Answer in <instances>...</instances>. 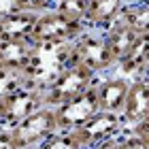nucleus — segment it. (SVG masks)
Returning a JSON list of instances; mask_svg holds the SVG:
<instances>
[{"label": "nucleus", "mask_w": 149, "mask_h": 149, "mask_svg": "<svg viewBox=\"0 0 149 149\" xmlns=\"http://www.w3.org/2000/svg\"><path fill=\"white\" fill-rule=\"evenodd\" d=\"M68 64H72L70 43H32V53L26 68L22 70V79L26 85L43 90Z\"/></svg>", "instance_id": "1"}, {"label": "nucleus", "mask_w": 149, "mask_h": 149, "mask_svg": "<svg viewBox=\"0 0 149 149\" xmlns=\"http://www.w3.org/2000/svg\"><path fill=\"white\" fill-rule=\"evenodd\" d=\"M94 83H96V72L85 68L83 64L72 62L51 83H47L43 87V104L58 107V104L66 102V100L74 98L77 94H81L85 87H90Z\"/></svg>", "instance_id": "2"}, {"label": "nucleus", "mask_w": 149, "mask_h": 149, "mask_svg": "<svg viewBox=\"0 0 149 149\" xmlns=\"http://www.w3.org/2000/svg\"><path fill=\"white\" fill-rule=\"evenodd\" d=\"M70 58L72 62L83 64L85 68H90L94 72H107L113 68V56L107 45L104 32H92V30H83L81 34L70 40Z\"/></svg>", "instance_id": "3"}, {"label": "nucleus", "mask_w": 149, "mask_h": 149, "mask_svg": "<svg viewBox=\"0 0 149 149\" xmlns=\"http://www.w3.org/2000/svg\"><path fill=\"white\" fill-rule=\"evenodd\" d=\"M9 130H11L15 149L40 147V143H43L49 134H53L58 130L53 107H47V104L38 107L36 111H32L30 115H26L24 119H19Z\"/></svg>", "instance_id": "4"}, {"label": "nucleus", "mask_w": 149, "mask_h": 149, "mask_svg": "<svg viewBox=\"0 0 149 149\" xmlns=\"http://www.w3.org/2000/svg\"><path fill=\"white\" fill-rule=\"evenodd\" d=\"M83 30V22H74V19L58 13L56 9H49L45 13H38L34 28L30 32V43H70Z\"/></svg>", "instance_id": "5"}, {"label": "nucleus", "mask_w": 149, "mask_h": 149, "mask_svg": "<svg viewBox=\"0 0 149 149\" xmlns=\"http://www.w3.org/2000/svg\"><path fill=\"white\" fill-rule=\"evenodd\" d=\"M124 128H126V124L121 119V113L98 109L85 124L74 128L72 134L77 139L79 147H100L107 139L124 132Z\"/></svg>", "instance_id": "6"}, {"label": "nucleus", "mask_w": 149, "mask_h": 149, "mask_svg": "<svg viewBox=\"0 0 149 149\" xmlns=\"http://www.w3.org/2000/svg\"><path fill=\"white\" fill-rule=\"evenodd\" d=\"M98 83V81H96ZM96 83L85 87L81 94H77L74 98L66 100V102L53 107L56 113V124L60 130H74L81 124H85L87 119L96 113L98 107V94H96Z\"/></svg>", "instance_id": "7"}, {"label": "nucleus", "mask_w": 149, "mask_h": 149, "mask_svg": "<svg viewBox=\"0 0 149 149\" xmlns=\"http://www.w3.org/2000/svg\"><path fill=\"white\" fill-rule=\"evenodd\" d=\"M38 107H43V90L32 85H19L17 90L4 94L0 98V109H2V121L6 128L15 126L19 119H24L26 115L36 111Z\"/></svg>", "instance_id": "8"}, {"label": "nucleus", "mask_w": 149, "mask_h": 149, "mask_svg": "<svg viewBox=\"0 0 149 149\" xmlns=\"http://www.w3.org/2000/svg\"><path fill=\"white\" fill-rule=\"evenodd\" d=\"M147 113H149V77L143 74V77L130 81L126 102L121 107V119H124L126 128H132Z\"/></svg>", "instance_id": "9"}, {"label": "nucleus", "mask_w": 149, "mask_h": 149, "mask_svg": "<svg viewBox=\"0 0 149 149\" xmlns=\"http://www.w3.org/2000/svg\"><path fill=\"white\" fill-rule=\"evenodd\" d=\"M147 62H149V32L136 36V40H134L132 47L128 49V53L121 60L115 62L113 68H115V74L132 81V79L145 74Z\"/></svg>", "instance_id": "10"}, {"label": "nucleus", "mask_w": 149, "mask_h": 149, "mask_svg": "<svg viewBox=\"0 0 149 149\" xmlns=\"http://www.w3.org/2000/svg\"><path fill=\"white\" fill-rule=\"evenodd\" d=\"M130 87V79H124L119 74L96 83V94H98V107L102 111H113L121 113V107L126 102V94Z\"/></svg>", "instance_id": "11"}, {"label": "nucleus", "mask_w": 149, "mask_h": 149, "mask_svg": "<svg viewBox=\"0 0 149 149\" xmlns=\"http://www.w3.org/2000/svg\"><path fill=\"white\" fill-rule=\"evenodd\" d=\"M38 13L13 11L0 17V40H30V32L34 28Z\"/></svg>", "instance_id": "12"}, {"label": "nucleus", "mask_w": 149, "mask_h": 149, "mask_svg": "<svg viewBox=\"0 0 149 149\" xmlns=\"http://www.w3.org/2000/svg\"><path fill=\"white\" fill-rule=\"evenodd\" d=\"M32 53L30 40H0V70L22 74Z\"/></svg>", "instance_id": "13"}, {"label": "nucleus", "mask_w": 149, "mask_h": 149, "mask_svg": "<svg viewBox=\"0 0 149 149\" xmlns=\"http://www.w3.org/2000/svg\"><path fill=\"white\" fill-rule=\"evenodd\" d=\"M128 0H90L85 13V26L92 28H107L119 17Z\"/></svg>", "instance_id": "14"}, {"label": "nucleus", "mask_w": 149, "mask_h": 149, "mask_svg": "<svg viewBox=\"0 0 149 149\" xmlns=\"http://www.w3.org/2000/svg\"><path fill=\"white\" fill-rule=\"evenodd\" d=\"M136 36H139L136 32H134L130 26H126L124 22H119V19H115L113 24L107 26L104 38H107L109 51H111V56H113V62H117V60H121V58L126 56L128 49L132 47V43L136 40Z\"/></svg>", "instance_id": "15"}, {"label": "nucleus", "mask_w": 149, "mask_h": 149, "mask_svg": "<svg viewBox=\"0 0 149 149\" xmlns=\"http://www.w3.org/2000/svg\"><path fill=\"white\" fill-rule=\"evenodd\" d=\"M117 19L130 26L136 34H145V32H149V2L126 4Z\"/></svg>", "instance_id": "16"}, {"label": "nucleus", "mask_w": 149, "mask_h": 149, "mask_svg": "<svg viewBox=\"0 0 149 149\" xmlns=\"http://www.w3.org/2000/svg\"><path fill=\"white\" fill-rule=\"evenodd\" d=\"M87 4L90 0H56L53 9L62 15L74 19V22H83L85 24V13H87Z\"/></svg>", "instance_id": "17"}, {"label": "nucleus", "mask_w": 149, "mask_h": 149, "mask_svg": "<svg viewBox=\"0 0 149 149\" xmlns=\"http://www.w3.org/2000/svg\"><path fill=\"white\" fill-rule=\"evenodd\" d=\"M40 147L43 149H81L77 139H74V134H72V130H60V128L53 134H49V136L40 143Z\"/></svg>", "instance_id": "18"}, {"label": "nucleus", "mask_w": 149, "mask_h": 149, "mask_svg": "<svg viewBox=\"0 0 149 149\" xmlns=\"http://www.w3.org/2000/svg\"><path fill=\"white\" fill-rule=\"evenodd\" d=\"M19 85H26L22 74L17 72H9V70H0V98L4 96V94H9L13 90H17Z\"/></svg>", "instance_id": "19"}, {"label": "nucleus", "mask_w": 149, "mask_h": 149, "mask_svg": "<svg viewBox=\"0 0 149 149\" xmlns=\"http://www.w3.org/2000/svg\"><path fill=\"white\" fill-rule=\"evenodd\" d=\"M56 0H17V6L22 11H30V13H45L53 9Z\"/></svg>", "instance_id": "20"}, {"label": "nucleus", "mask_w": 149, "mask_h": 149, "mask_svg": "<svg viewBox=\"0 0 149 149\" xmlns=\"http://www.w3.org/2000/svg\"><path fill=\"white\" fill-rule=\"evenodd\" d=\"M130 132H134L136 136L143 141V145H145V149L149 147V113L145 115L143 119H139L136 124H134L132 128H130Z\"/></svg>", "instance_id": "21"}, {"label": "nucleus", "mask_w": 149, "mask_h": 149, "mask_svg": "<svg viewBox=\"0 0 149 149\" xmlns=\"http://www.w3.org/2000/svg\"><path fill=\"white\" fill-rule=\"evenodd\" d=\"M0 149H15L13 145V136H11V130L6 126L0 128Z\"/></svg>", "instance_id": "22"}, {"label": "nucleus", "mask_w": 149, "mask_h": 149, "mask_svg": "<svg viewBox=\"0 0 149 149\" xmlns=\"http://www.w3.org/2000/svg\"><path fill=\"white\" fill-rule=\"evenodd\" d=\"M13 11H19L17 0H0V17L9 15V13H13Z\"/></svg>", "instance_id": "23"}, {"label": "nucleus", "mask_w": 149, "mask_h": 149, "mask_svg": "<svg viewBox=\"0 0 149 149\" xmlns=\"http://www.w3.org/2000/svg\"><path fill=\"white\" fill-rule=\"evenodd\" d=\"M4 126V121H2V109H0V128Z\"/></svg>", "instance_id": "24"}, {"label": "nucleus", "mask_w": 149, "mask_h": 149, "mask_svg": "<svg viewBox=\"0 0 149 149\" xmlns=\"http://www.w3.org/2000/svg\"><path fill=\"white\" fill-rule=\"evenodd\" d=\"M145 74H147V77H149V62H147V70H145Z\"/></svg>", "instance_id": "25"}]
</instances>
